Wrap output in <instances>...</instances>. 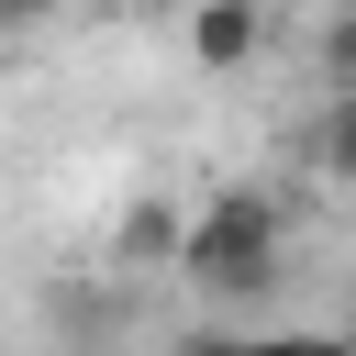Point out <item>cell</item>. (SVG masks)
Instances as JSON below:
<instances>
[{"label": "cell", "mask_w": 356, "mask_h": 356, "mask_svg": "<svg viewBox=\"0 0 356 356\" xmlns=\"http://www.w3.org/2000/svg\"><path fill=\"white\" fill-rule=\"evenodd\" d=\"M111 256H122V267H167V256H178V200H134L122 234H111Z\"/></svg>", "instance_id": "3"}, {"label": "cell", "mask_w": 356, "mask_h": 356, "mask_svg": "<svg viewBox=\"0 0 356 356\" xmlns=\"http://www.w3.org/2000/svg\"><path fill=\"white\" fill-rule=\"evenodd\" d=\"M267 56V0H189V67L234 78Z\"/></svg>", "instance_id": "2"}, {"label": "cell", "mask_w": 356, "mask_h": 356, "mask_svg": "<svg viewBox=\"0 0 356 356\" xmlns=\"http://www.w3.org/2000/svg\"><path fill=\"white\" fill-rule=\"evenodd\" d=\"M178 356H245L234 334H178Z\"/></svg>", "instance_id": "9"}, {"label": "cell", "mask_w": 356, "mask_h": 356, "mask_svg": "<svg viewBox=\"0 0 356 356\" xmlns=\"http://www.w3.org/2000/svg\"><path fill=\"white\" fill-rule=\"evenodd\" d=\"M200 300H267L289 278V211L267 189H211L200 211H178V256H167Z\"/></svg>", "instance_id": "1"}, {"label": "cell", "mask_w": 356, "mask_h": 356, "mask_svg": "<svg viewBox=\"0 0 356 356\" xmlns=\"http://www.w3.org/2000/svg\"><path fill=\"white\" fill-rule=\"evenodd\" d=\"M323 78L356 89V0H334V22H323Z\"/></svg>", "instance_id": "6"}, {"label": "cell", "mask_w": 356, "mask_h": 356, "mask_svg": "<svg viewBox=\"0 0 356 356\" xmlns=\"http://www.w3.org/2000/svg\"><path fill=\"white\" fill-rule=\"evenodd\" d=\"M44 312H56V334H78V345H100V334H122V289H78V278H67V289H56Z\"/></svg>", "instance_id": "4"}, {"label": "cell", "mask_w": 356, "mask_h": 356, "mask_svg": "<svg viewBox=\"0 0 356 356\" xmlns=\"http://www.w3.org/2000/svg\"><path fill=\"white\" fill-rule=\"evenodd\" d=\"M245 356H356L345 334H234Z\"/></svg>", "instance_id": "7"}, {"label": "cell", "mask_w": 356, "mask_h": 356, "mask_svg": "<svg viewBox=\"0 0 356 356\" xmlns=\"http://www.w3.org/2000/svg\"><path fill=\"white\" fill-rule=\"evenodd\" d=\"M312 156H323V178H345V189H356V89H334V111H323Z\"/></svg>", "instance_id": "5"}, {"label": "cell", "mask_w": 356, "mask_h": 356, "mask_svg": "<svg viewBox=\"0 0 356 356\" xmlns=\"http://www.w3.org/2000/svg\"><path fill=\"white\" fill-rule=\"evenodd\" d=\"M345 345H356V334H345Z\"/></svg>", "instance_id": "11"}, {"label": "cell", "mask_w": 356, "mask_h": 356, "mask_svg": "<svg viewBox=\"0 0 356 356\" xmlns=\"http://www.w3.org/2000/svg\"><path fill=\"white\" fill-rule=\"evenodd\" d=\"M67 0H0V33H33V22H56Z\"/></svg>", "instance_id": "8"}, {"label": "cell", "mask_w": 356, "mask_h": 356, "mask_svg": "<svg viewBox=\"0 0 356 356\" xmlns=\"http://www.w3.org/2000/svg\"><path fill=\"white\" fill-rule=\"evenodd\" d=\"M67 11H145V0H67Z\"/></svg>", "instance_id": "10"}]
</instances>
